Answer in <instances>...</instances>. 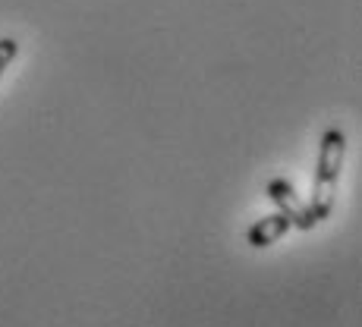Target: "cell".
I'll use <instances>...</instances> for the list:
<instances>
[{
    "label": "cell",
    "mask_w": 362,
    "mask_h": 327,
    "mask_svg": "<svg viewBox=\"0 0 362 327\" xmlns=\"http://www.w3.org/2000/svg\"><path fill=\"white\" fill-rule=\"evenodd\" d=\"M264 192H268V198L277 205V211H281L284 218L290 220V227H296V230H312V227L318 224V220L312 218L309 205H305V201L296 196V189H293V183H290V179H284V177L271 179Z\"/></svg>",
    "instance_id": "obj_2"
},
{
    "label": "cell",
    "mask_w": 362,
    "mask_h": 327,
    "mask_svg": "<svg viewBox=\"0 0 362 327\" xmlns=\"http://www.w3.org/2000/svg\"><path fill=\"white\" fill-rule=\"evenodd\" d=\"M19 54V41L16 38H0V76L6 73V66L16 60Z\"/></svg>",
    "instance_id": "obj_4"
},
{
    "label": "cell",
    "mask_w": 362,
    "mask_h": 327,
    "mask_svg": "<svg viewBox=\"0 0 362 327\" xmlns=\"http://www.w3.org/2000/svg\"><path fill=\"white\" fill-rule=\"evenodd\" d=\"M346 157V136L340 129H328L322 136V148H318V164H315V186H312V201L309 211L312 218L322 224L334 211V192L340 183V167Z\"/></svg>",
    "instance_id": "obj_1"
},
{
    "label": "cell",
    "mask_w": 362,
    "mask_h": 327,
    "mask_svg": "<svg viewBox=\"0 0 362 327\" xmlns=\"http://www.w3.org/2000/svg\"><path fill=\"white\" fill-rule=\"evenodd\" d=\"M287 230H290V220L284 218L281 211H277V214H268V218H259V224L249 227L246 242H249L252 249H268V246H274V242L281 239Z\"/></svg>",
    "instance_id": "obj_3"
}]
</instances>
